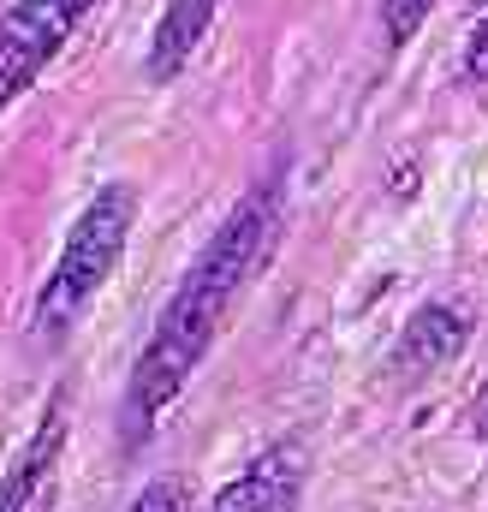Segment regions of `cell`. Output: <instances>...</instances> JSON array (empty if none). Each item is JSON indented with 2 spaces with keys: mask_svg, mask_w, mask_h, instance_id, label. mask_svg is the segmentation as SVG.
<instances>
[{
  "mask_svg": "<svg viewBox=\"0 0 488 512\" xmlns=\"http://www.w3.org/2000/svg\"><path fill=\"white\" fill-rule=\"evenodd\" d=\"M60 447H66V393H54L42 429H36V435L24 441V453L6 465V477H0V512H30L42 501V489H48V477H54V465H60Z\"/></svg>",
  "mask_w": 488,
  "mask_h": 512,
  "instance_id": "cell-7",
  "label": "cell"
},
{
  "mask_svg": "<svg viewBox=\"0 0 488 512\" xmlns=\"http://www.w3.org/2000/svg\"><path fill=\"white\" fill-rule=\"evenodd\" d=\"M471 316L459 304H423L405 328H399V346H393V364L399 370H447L465 346H471Z\"/></svg>",
  "mask_w": 488,
  "mask_h": 512,
  "instance_id": "cell-5",
  "label": "cell"
},
{
  "mask_svg": "<svg viewBox=\"0 0 488 512\" xmlns=\"http://www.w3.org/2000/svg\"><path fill=\"white\" fill-rule=\"evenodd\" d=\"M137 209H143V197H137L131 179H108V185L78 209L66 245H60L54 268H48V280H42V292H36L30 334H36L42 346H60V340L90 316V304L102 298V286L114 280L125 245H131Z\"/></svg>",
  "mask_w": 488,
  "mask_h": 512,
  "instance_id": "cell-2",
  "label": "cell"
},
{
  "mask_svg": "<svg viewBox=\"0 0 488 512\" xmlns=\"http://www.w3.org/2000/svg\"><path fill=\"white\" fill-rule=\"evenodd\" d=\"M477 6H488V0H477Z\"/></svg>",
  "mask_w": 488,
  "mask_h": 512,
  "instance_id": "cell-12",
  "label": "cell"
},
{
  "mask_svg": "<svg viewBox=\"0 0 488 512\" xmlns=\"http://www.w3.org/2000/svg\"><path fill=\"white\" fill-rule=\"evenodd\" d=\"M215 12H221V0H167V6H161V18H155V30H149V54H143L149 84L185 78V66L197 60L203 36H209V24H215Z\"/></svg>",
  "mask_w": 488,
  "mask_h": 512,
  "instance_id": "cell-4",
  "label": "cell"
},
{
  "mask_svg": "<svg viewBox=\"0 0 488 512\" xmlns=\"http://www.w3.org/2000/svg\"><path fill=\"white\" fill-rule=\"evenodd\" d=\"M441 0H381V30H387V48H405L423 24H429V12H435Z\"/></svg>",
  "mask_w": 488,
  "mask_h": 512,
  "instance_id": "cell-8",
  "label": "cell"
},
{
  "mask_svg": "<svg viewBox=\"0 0 488 512\" xmlns=\"http://www.w3.org/2000/svg\"><path fill=\"white\" fill-rule=\"evenodd\" d=\"M298 489H304V465L298 447H268L239 483H227L209 512H298Z\"/></svg>",
  "mask_w": 488,
  "mask_h": 512,
  "instance_id": "cell-6",
  "label": "cell"
},
{
  "mask_svg": "<svg viewBox=\"0 0 488 512\" xmlns=\"http://www.w3.org/2000/svg\"><path fill=\"white\" fill-rule=\"evenodd\" d=\"M96 0H12L0 18V108H12L78 36Z\"/></svg>",
  "mask_w": 488,
  "mask_h": 512,
  "instance_id": "cell-3",
  "label": "cell"
},
{
  "mask_svg": "<svg viewBox=\"0 0 488 512\" xmlns=\"http://www.w3.org/2000/svg\"><path fill=\"white\" fill-rule=\"evenodd\" d=\"M131 512H191V483L185 477H155V483H143Z\"/></svg>",
  "mask_w": 488,
  "mask_h": 512,
  "instance_id": "cell-9",
  "label": "cell"
},
{
  "mask_svg": "<svg viewBox=\"0 0 488 512\" xmlns=\"http://www.w3.org/2000/svg\"><path fill=\"white\" fill-rule=\"evenodd\" d=\"M471 423H477V435L488 441V382L477 387V405H471Z\"/></svg>",
  "mask_w": 488,
  "mask_h": 512,
  "instance_id": "cell-11",
  "label": "cell"
},
{
  "mask_svg": "<svg viewBox=\"0 0 488 512\" xmlns=\"http://www.w3.org/2000/svg\"><path fill=\"white\" fill-rule=\"evenodd\" d=\"M465 78H488V18L471 30V48H465Z\"/></svg>",
  "mask_w": 488,
  "mask_h": 512,
  "instance_id": "cell-10",
  "label": "cell"
},
{
  "mask_svg": "<svg viewBox=\"0 0 488 512\" xmlns=\"http://www.w3.org/2000/svg\"><path fill=\"white\" fill-rule=\"evenodd\" d=\"M280 209H286V173H262L233 215L209 233V245L197 251V262L185 268V280L173 286V298L161 304L131 382H125V441H149L161 411L185 393V382L197 376V364L209 358L215 334L227 328L239 292L250 286V274L268 262L274 233H280Z\"/></svg>",
  "mask_w": 488,
  "mask_h": 512,
  "instance_id": "cell-1",
  "label": "cell"
}]
</instances>
